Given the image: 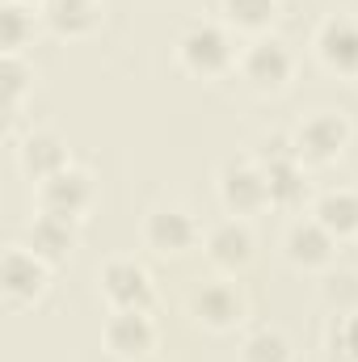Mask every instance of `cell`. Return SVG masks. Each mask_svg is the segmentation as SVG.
Here are the masks:
<instances>
[{
  "instance_id": "cell-1",
  "label": "cell",
  "mask_w": 358,
  "mask_h": 362,
  "mask_svg": "<svg viewBox=\"0 0 358 362\" xmlns=\"http://www.w3.org/2000/svg\"><path fill=\"white\" fill-rule=\"evenodd\" d=\"M178 68L198 76V81H219L236 68V42H232V30L224 21H194L178 34Z\"/></svg>"
},
{
  "instance_id": "cell-2",
  "label": "cell",
  "mask_w": 358,
  "mask_h": 362,
  "mask_svg": "<svg viewBox=\"0 0 358 362\" xmlns=\"http://www.w3.org/2000/svg\"><path fill=\"white\" fill-rule=\"evenodd\" d=\"M161 329L148 308H110L101 320V350L110 362H148L156 354Z\"/></svg>"
},
{
  "instance_id": "cell-3",
  "label": "cell",
  "mask_w": 358,
  "mask_h": 362,
  "mask_svg": "<svg viewBox=\"0 0 358 362\" xmlns=\"http://www.w3.org/2000/svg\"><path fill=\"white\" fill-rule=\"evenodd\" d=\"M215 194H219V206L236 219H253V215L270 211L266 169L253 156H228L215 169Z\"/></svg>"
},
{
  "instance_id": "cell-4",
  "label": "cell",
  "mask_w": 358,
  "mask_h": 362,
  "mask_svg": "<svg viewBox=\"0 0 358 362\" xmlns=\"http://www.w3.org/2000/svg\"><path fill=\"white\" fill-rule=\"evenodd\" d=\"M291 139H295V156L308 169H325V165H337L346 156V148L354 139V127L337 110H316L291 131Z\"/></svg>"
},
{
  "instance_id": "cell-5",
  "label": "cell",
  "mask_w": 358,
  "mask_h": 362,
  "mask_svg": "<svg viewBox=\"0 0 358 362\" xmlns=\"http://www.w3.org/2000/svg\"><path fill=\"white\" fill-rule=\"evenodd\" d=\"M236 72H241V81L253 93L274 97V93H282L295 81V51H291L278 34H262V38H253V42L241 51Z\"/></svg>"
},
{
  "instance_id": "cell-6",
  "label": "cell",
  "mask_w": 358,
  "mask_h": 362,
  "mask_svg": "<svg viewBox=\"0 0 358 362\" xmlns=\"http://www.w3.org/2000/svg\"><path fill=\"white\" fill-rule=\"evenodd\" d=\"M47 286H51V266L34 249H25L17 240V245H8L0 253V299H4L8 312L34 308L47 295Z\"/></svg>"
},
{
  "instance_id": "cell-7",
  "label": "cell",
  "mask_w": 358,
  "mask_h": 362,
  "mask_svg": "<svg viewBox=\"0 0 358 362\" xmlns=\"http://www.w3.org/2000/svg\"><path fill=\"white\" fill-rule=\"evenodd\" d=\"M337 245L342 240L329 228H321L312 215L291 219L287 232H282V257H287L291 270L299 274H329L333 262H337Z\"/></svg>"
},
{
  "instance_id": "cell-8",
  "label": "cell",
  "mask_w": 358,
  "mask_h": 362,
  "mask_svg": "<svg viewBox=\"0 0 358 362\" xmlns=\"http://www.w3.org/2000/svg\"><path fill=\"white\" fill-rule=\"evenodd\" d=\"M202 253L224 278H236L253 266L258 257V236L249 228V219H236V215H224L219 223H211L202 232Z\"/></svg>"
},
{
  "instance_id": "cell-9",
  "label": "cell",
  "mask_w": 358,
  "mask_h": 362,
  "mask_svg": "<svg viewBox=\"0 0 358 362\" xmlns=\"http://www.w3.org/2000/svg\"><path fill=\"white\" fill-rule=\"evenodd\" d=\"M190 316L207 333H232V329L245 325L249 299H245V291L232 278H215V282H207V286H198L190 295Z\"/></svg>"
},
{
  "instance_id": "cell-10",
  "label": "cell",
  "mask_w": 358,
  "mask_h": 362,
  "mask_svg": "<svg viewBox=\"0 0 358 362\" xmlns=\"http://www.w3.org/2000/svg\"><path fill=\"white\" fill-rule=\"evenodd\" d=\"M34 202H38V211L76 223V219L89 215L93 202H97V181H93L89 169L68 165L64 173H55V177H47L42 185H34Z\"/></svg>"
},
{
  "instance_id": "cell-11",
  "label": "cell",
  "mask_w": 358,
  "mask_h": 362,
  "mask_svg": "<svg viewBox=\"0 0 358 362\" xmlns=\"http://www.w3.org/2000/svg\"><path fill=\"white\" fill-rule=\"evenodd\" d=\"M139 240L156 257H181L202 240V228L185 206H152L139 223Z\"/></svg>"
},
{
  "instance_id": "cell-12",
  "label": "cell",
  "mask_w": 358,
  "mask_h": 362,
  "mask_svg": "<svg viewBox=\"0 0 358 362\" xmlns=\"http://www.w3.org/2000/svg\"><path fill=\"white\" fill-rule=\"evenodd\" d=\"M312 51H316V59H321L325 72L354 81L358 76V17L354 13H329V17H321V25L312 34Z\"/></svg>"
},
{
  "instance_id": "cell-13",
  "label": "cell",
  "mask_w": 358,
  "mask_h": 362,
  "mask_svg": "<svg viewBox=\"0 0 358 362\" xmlns=\"http://www.w3.org/2000/svg\"><path fill=\"white\" fill-rule=\"evenodd\" d=\"M97 291H101V299L110 308H148L152 312V303H156L152 274L135 257H110L97 270Z\"/></svg>"
},
{
  "instance_id": "cell-14",
  "label": "cell",
  "mask_w": 358,
  "mask_h": 362,
  "mask_svg": "<svg viewBox=\"0 0 358 362\" xmlns=\"http://www.w3.org/2000/svg\"><path fill=\"white\" fill-rule=\"evenodd\" d=\"M13 156H17L21 177L34 181V185H42L47 177H55V173H64V169L72 165L64 135H55V131H47V127H38V131L21 135V139L13 144Z\"/></svg>"
},
{
  "instance_id": "cell-15",
  "label": "cell",
  "mask_w": 358,
  "mask_h": 362,
  "mask_svg": "<svg viewBox=\"0 0 358 362\" xmlns=\"http://www.w3.org/2000/svg\"><path fill=\"white\" fill-rule=\"evenodd\" d=\"M21 245L34 249L51 270H59V266H68V257L76 249V223L59 219V215H47V211H34V219L21 232Z\"/></svg>"
},
{
  "instance_id": "cell-16",
  "label": "cell",
  "mask_w": 358,
  "mask_h": 362,
  "mask_svg": "<svg viewBox=\"0 0 358 362\" xmlns=\"http://www.w3.org/2000/svg\"><path fill=\"white\" fill-rule=\"evenodd\" d=\"M101 0H47L42 4V25L55 38H89L101 25Z\"/></svg>"
},
{
  "instance_id": "cell-17",
  "label": "cell",
  "mask_w": 358,
  "mask_h": 362,
  "mask_svg": "<svg viewBox=\"0 0 358 362\" xmlns=\"http://www.w3.org/2000/svg\"><path fill=\"white\" fill-rule=\"evenodd\" d=\"M321 228H329L337 240H354L358 236V189L350 185H333V189H321L312 198V211H308Z\"/></svg>"
},
{
  "instance_id": "cell-18",
  "label": "cell",
  "mask_w": 358,
  "mask_h": 362,
  "mask_svg": "<svg viewBox=\"0 0 358 362\" xmlns=\"http://www.w3.org/2000/svg\"><path fill=\"white\" fill-rule=\"evenodd\" d=\"M266 185H270V206L278 211H295L304 206L312 181H308V165L299 156H282V160H266Z\"/></svg>"
},
{
  "instance_id": "cell-19",
  "label": "cell",
  "mask_w": 358,
  "mask_h": 362,
  "mask_svg": "<svg viewBox=\"0 0 358 362\" xmlns=\"http://www.w3.org/2000/svg\"><path fill=\"white\" fill-rule=\"evenodd\" d=\"M278 17H282V0H219V21L249 38L270 34Z\"/></svg>"
},
{
  "instance_id": "cell-20",
  "label": "cell",
  "mask_w": 358,
  "mask_h": 362,
  "mask_svg": "<svg viewBox=\"0 0 358 362\" xmlns=\"http://www.w3.org/2000/svg\"><path fill=\"white\" fill-rule=\"evenodd\" d=\"M38 21H42V8L21 4V0H4V8H0V42H4V55H21L34 42Z\"/></svg>"
},
{
  "instance_id": "cell-21",
  "label": "cell",
  "mask_w": 358,
  "mask_h": 362,
  "mask_svg": "<svg viewBox=\"0 0 358 362\" xmlns=\"http://www.w3.org/2000/svg\"><path fill=\"white\" fill-rule=\"evenodd\" d=\"M30 89H34V68L25 64V55H4V59H0V93H4L8 127H13V118L21 114V105H25Z\"/></svg>"
},
{
  "instance_id": "cell-22",
  "label": "cell",
  "mask_w": 358,
  "mask_h": 362,
  "mask_svg": "<svg viewBox=\"0 0 358 362\" xmlns=\"http://www.w3.org/2000/svg\"><path fill=\"white\" fill-rule=\"evenodd\" d=\"M241 362H295L282 329H253L241 341Z\"/></svg>"
},
{
  "instance_id": "cell-23",
  "label": "cell",
  "mask_w": 358,
  "mask_h": 362,
  "mask_svg": "<svg viewBox=\"0 0 358 362\" xmlns=\"http://www.w3.org/2000/svg\"><path fill=\"white\" fill-rule=\"evenodd\" d=\"M321 295H325V303H329L333 312H358V274H333L329 270Z\"/></svg>"
},
{
  "instance_id": "cell-24",
  "label": "cell",
  "mask_w": 358,
  "mask_h": 362,
  "mask_svg": "<svg viewBox=\"0 0 358 362\" xmlns=\"http://www.w3.org/2000/svg\"><path fill=\"white\" fill-rule=\"evenodd\" d=\"M21 4H34V8H42V4H47V0H21Z\"/></svg>"
}]
</instances>
